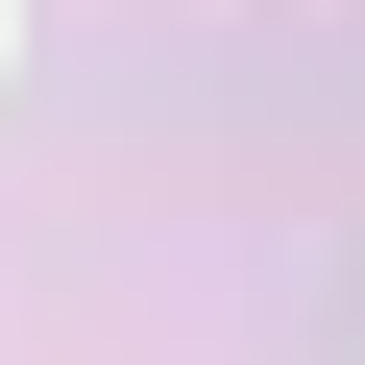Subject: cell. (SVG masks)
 Returning a JSON list of instances; mask_svg holds the SVG:
<instances>
[{"mask_svg": "<svg viewBox=\"0 0 365 365\" xmlns=\"http://www.w3.org/2000/svg\"><path fill=\"white\" fill-rule=\"evenodd\" d=\"M0 25H25V0H0Z\"/></svg>", "mask_w": 365, "mask_h": 365, "instance_id": "6da1fadb", "label": "cell"}]
</instances>
